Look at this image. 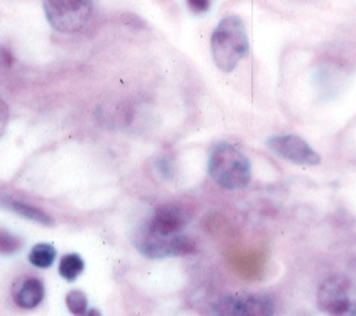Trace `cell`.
<instances>
[{
    "mask_svg": "<svg viewBox=\"0 0 356 316\" xmlns=\"http://www.w3.org/2000/svg\"><path fill=\"white\" fill-rule=\"evenodd\" d=\"M211 53L215 65L224 72L234 71L249 53L246 27L239 16L222 19L211 37Z\"/></svg>",
    "mask_w": 356,
    "mask_h": 316,
    "instance_id": "cell-1",
    "label": "cell"
},
{
    "mask_svg": "<svg viewBox=\"0 0 356 316\" xmlns=\"http://www.w3.org/2000/svg\"><path fill=\"white\" fill-rule=\"evenodd\" d=\"M208 174L220 188L236 191L248 187L252 168L248 157L229 143L216 144L208 160Z\"/></svg>",
    "mask_w": 356,
    "mask_h": 316,
    "instance_id": "cell-2",
    "label": "cell"
},
{
    "mask_svg": "<svg viewBox=\"0 0 356 316\" xmlns=\"http://www.w3.org/2000/svg\"><path fill=\"white\" fill-rule=\"evenodd\" d=\"M49 23L60 33L79 31L94 12L92 0H42Z\"/></svg>",
    "mask_w": 356,
    "mask_h": 316,
    "instance_id": "cell-3",
    "label": "cell"
},
{
    "mask_svg": "<svg viewBox=\"0 0 356 316\" xmlns=\"http://www.w3.org/2000/svg\"><path fill=\"white\" fill-rule=\"evenodd\" d=\"M318 306L330 316H356V285L345 276L327 278L318 290Z\"/></svg>",
    "mask_w": 356,
    "mask_h": 316,
    "instance_id": "cell-4",
    "label": "cell"
},
{
    "mask_svg": "<svg viewBox=\"0 0 356 316\" xmlns=\"http://www.w3.org/2000/svg\"><path fill=\"white\" fill-rule=\"evenodd\" d=\"M213 316H273V299L261 292H235L212 303Z\"/></svg>",
    "mask_w": 356,
    "mask_h": 316,
    "instance_id": "cell-5",
    "label": "cell"
},
{
    "mask_svg": "<svg viewBox=\"0 0 356 316\" xmlns=\"http://www.w3.org/2000/svg\"><path fill=\"white\" fill-rule=\"evenodd\" d=\"M135 244L138 250L149 258L190 256L198 251L197 242L190 236H156L146 231H142V233L135 239Z\"/></svg>",
    "mask_w": 356,
    "mask_h": 316,
    "instance_id": "cell-6",
    "label": "cell"
},
{
    "mask_svg": "<svg viewBox=\"0 0 356 316\" xmlns=\"http://www.w3.org/2000/svg\"><path fill=\"white\" fill-rule=\"evenodd\" d=\"M191 216V209L184 203H163L154 210L145 231L156 236L178 235V232L183 231L184 226L190 222Z\"/></svg>",
    "mask_w": 356,
    "mask_h": 316,
    "instance_id": "cell-7",
    "label": "cell"
},
{
    "mask_svg": "<svg viewBox=\"0 0 356 316\" xmlns=\"http://www.w3.org/2000/svg\"><path fill=\"white\" fill-rule=\"evenodd\" d=\"M267 147L283 160L298 165L313 167L321 163V157L314 151V149L304 139L294 134L273 135V138L267 140Z\"/></svg>",
    "mask_w": 356,
    "mask_h": 316,
    "instance_id": "cell-8",
    "label": "cell"
},
{
    "mask_svg": "<svg viewBox=\"0 0 356 316\" xmlns=\"http://www.w3.org/2000/svg\"><path fill=\"white\" fill-rule=\"evenodd\" d=\"M46 295V290L41 280L35 277L24 278L13 292V299L16 305L23 309H34L37 308Z\"/></svg>",
    "mask_w": 356,
    "mask_h": 316,
    "instance_id": "cell-9",
    "label": "cell"
},
{
    "mask_svg": "<svg viewBox=\"0 0 356 316\" xmlns=\"http://www.w3.org/2000/svg\"><path fill=\"white\" fill-rule=\"evenodd\" d=\"M232 263L242 277L256 280L263 271L264 258L260 253L249 251V253H241L235 256L232 258Z\"/></svg>",
    "mask_w": 356,
    "mask_h": 316,
    "instance_id": "cell-10",
    "label": "cell"
},
{
    "mask_svg": "<svg viewBox=\"0 0 356 316\" xmlns=\"http://www.w3.org/2000/svg\"><path fill=\"white\" fill-rule=\"evenodd\" d=\"M2 205L6 206L8 209H10L12 212H15V213H17V215H20V216H23L29 220H33L38 224H44V226L54 224L53 217L47 212H44L42 209H40L37 206H33L30 203L16 201V199H3Z\"/></svg>",
    "mask_w": 356,
    "mask_h": 316,
    "instance_id": "cell-11",
    "label": "cell"
},
{
    "mask_svg": "<svg viewBox=\"0 0 356 316\" xmlns=\"http://www.w3.org/2000/svg\"><path fill=\"white\" fill-rule=\"evenodd\" d=\"M56 256L57 251L51 244L40 243L31 249L29 254V261L37 268H49L53 265Z\"/></svg>",
    "mask_w": 356,
    "mask_h": 316,
    "instance_id": "cell-12",
    "label": "cell"
},
{
    "mask_svg": "<svg viewBox=\"0 0 356 316\" xmlns=\"http://www.w3.org/2000/svg\"><path fill=\"white\" fill-rule=\"evenodd\" d=\"M85 268V263L78 254H65L60 261V276L68 283L75 281Z\"/></svg>",
    "mask_w": 356,
    "mask_h": 316,
    "instance_id": "cell-13",
    "label": "cell"
},
{
    "mask_svg": "<svg viewBox=\"0 0 356 316\" xmlns=\"http://www.w3.org/2000/svg\"><path fill=\"white\" fill-rule=\"evenodd\" d=\"M65 303L74 316H86L88 315V310H89L88 299L82 291L74 290V291L68 292V295L65 297Z\"/></svg>",
    "mask_w": 356,
    "mask_h": 316,
    "instance_id": "cell-14",
    "label": "cell"
},
{
    "mask_svg": "<svg viewBox=\"0 0 356 316\" xmlns=\"http://www.w3.org/2000/svg\"><path fill=\"white\" fill-rule=\"evenodd\" d=\"M22 247H23V240L19 236L0 228V253L13 254L22 250Z\"/></svg>",
    "mask_w": 356,
    "mask_h": 316,
    "instance_id": "cell-15",
    "label": "cell"
},
{
    "mask_svg": "<svg viewBox=\"0 0 356 316\" xmlns=\"http://www.w3.org/2000/svg\"><path fill=\"white\" fill-rule=\"evenodd\" d=\"M15 64V56L6 45H0V68H12Z\"/></svg>",
    "mask_w": 356,
    "mask_h": 316,
    "instance_id": "cell-16",
    "label": "cell"
},
{
    "mask_svg": "<svg viewBox=\"0 0 356 316\" xmlns=\"http://www.w3.org/2000/svg\"><path fill=\"white\" fill-rule=\"evenodd\" d=\"M187 5L194 13H207L211 9V0H187Z\"/></svg>",
    "mask_w": 356,
    "mask_h": 316,
    "instance_id": "cell-17",
    "label": "cell"
},
{
    "mask_svg": "<svg viewBox=\"0 0 356 316\" xmlns=\"http://www.w3.org/2000/svg\"><path fill=\"white\" fill-rule=\"evenodd\" d=\"M9 116H10L9 106L6 105V102L0 99V138H2L6 131V127L9 123Z\"/></svg>",
    "mask_w": 356,
    "mask_h": 316,
    "instance_id": "cell-18",
    "label": "cell"
},
{
    "mask_svg": "<svg viewBox=\"0 0 356 316\" xmlns=\"http://www.w3.org/2000/svg\"><path fill=\"white\" fill-rule=\"evenodd\" d=\"M86 316H102V315H101V312L97 308H91V309L88 310Z\"/></svg>",
    "mask_w": 356,
    "mask_h": 316,
    "instance_id": "cell-19",
    "label": "cell"
}]
</instances>
